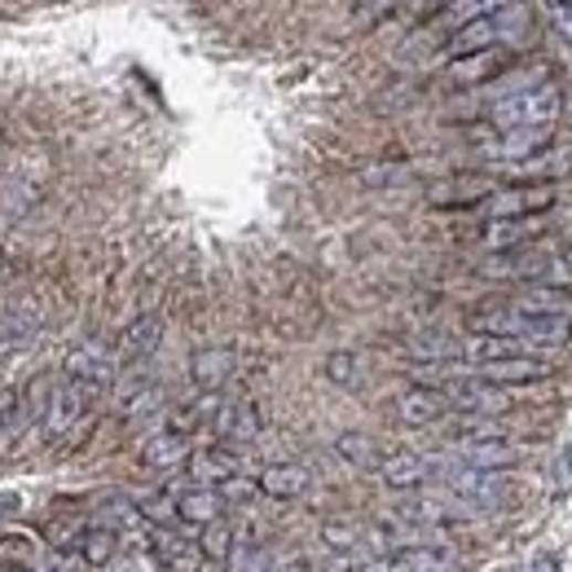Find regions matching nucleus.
Segmentation results:
<instances>
[{
	"label": "nucleus",
	"mask_w": 572,
	"mask_h": 572,
	"mask_svg": "<svg viewBox=\"0 0 572 572\" xmlns=\"http://www.w3.org/2000/svg\"><path fill=\"white\" fill-rule=\"evenodd\" d=\"M472 330L507 335V339H520V343H569L572 308L560 304L547 286H538L525 299H511V304H494V308L472 313Z\"/></svg>",
	"instance_id": "1"
},
{
	"label": "nucleus",
	"mask_w": 572,
	"mask_h": 572,
	"mask_svg": "<svg viewBox=\"0 0 572 572\" xmlns=\"http://www.w3.org/2000/svg\"><path fill=\"white\" fill-rule=\"evenodd\" d=\"M525 31H529V4H525V0H507V4H498V9H489V13H480V18H472L467 27H458L436 53H441L445 62H463V57H476V53H485V49H507V44H516Z\"/></svg>",
	"instance_id": "2"
},
{
	"label": "nucleus",
	"mask_w": 572,
	"mask_h": 572,
	"mask_svg": "<svg viewBox=\"0 0 572 572\" xmlns=\"http://www.w3.org/2000/svg\"><path fill=\"white\" fill-rule=\"evenodd\" d=\"M441 489L467 507L472 516H485V511H502L511 498H516V480L502 476V472H472V467H458L449 463L445 454V467H441Z\"/></svg>",
	"instance_id": "3"
},
{
	"label": "nucleus",
	"mask_w": 572,
	"mask_h": 572,
	"mask_svg": "<svg viewBox=\"0 0 572 572\" xmlns=\"http://www.w3.org/2000/svg\"><path fill=\"white\" fill-rule=\"evenodd\" d=\"M498 4H507V0H445V4H436L432 9V18L401 44V62H410V57H419L423 49H441L458 27H467L472 18H480V13H489V9H498Z\"/></svg>",
	"instance_id": "4"
},
{
	"label": "nucleus",
	"mask_w": 572,
	"mask_h": 572,
	"mask_svg": "<svg viewBox=\"0 0 572 572\" xmlns=\"http://www.w3.org/2000/svg\"><path fill=\"white\" fill-rule=\"evenodd\" d=\"M441 392H445L449 410H463V414H472V419L511 410V392H507L502 383H489V379L476 374V370H467V374H445V379H441Z\"/></svg>",
	"instance_id": "5"
},
{
	"label": "nucleus",
	"mask_w": 572,
	"mask_h": 572,
	"mask_svg": "<svg viewBox=\"0 0 572 572\" xmlns=\"http://www.w3.org/2000/svg\"><path fill=\"white\" fill-rule=\"evenodd\" d=\"M88 401H93V392H88L84 383H75V379H66V374H62V379L49 388L44 405H40V436H44V441H62V436H71V432L80 427V419H84Z\"/></svg>",
	"instance_id": "6"
},
{
	"label": "nucleus",
	"mask_w": 572,
	"mask_h": 572,
	"mask_svg": "<svg viewBox=\"0 0 572 572\" xmlns=\"http://www.w3.org/2000/svg\"><path fill=\"white\" fill-rule=\"evenodd\" d=\"M163 405V388L159 379L150 374V361L146 366H124L119 383H115V414L124 423H141L146 414H155Z\"/></svg>",
	"instance_id": "7"
},
{
	"label": "nucleus",
	"mask_w": 572,
	"mask_h": 572,
	"mask_svg": "<svg viewBox=\"0 0 572 572\" xmlns=\"http://www.w3.org/2000/svg\"><path fill=\"white\" fill-rule=\"evenodd\" d=\"M445 454L449 463L472 467V472H507L520 463V449L507 445V436H454Z\"/></svg>",
	"instance_id": "8"
},
{
	"label": "nucleus",
	"mask_w": 572,
	"mask_h": 572,
	"mask_svg": "<svg viewBox=\"0 0 572 572\" xmlns=\"http://www.w3.org/2000/svg\"><path fill=\"white\" fill-rule=\"evenodd\" d=\"M441 467H445V454H414V449H401V454H388L379 463V480L396 494H414L423 489L427 480H441Z\"/></svg>",
	"instance_id": "9"
},
{
	"label": "nucleus",
	"mask_w": 572,
	"mask_h": 572,
	"mask_svg": "<svg viewBox=\"0 0 572 572\" xmlns=\"http://www.w3.org/2000/svg\"><path fill=\"white\" fill-rule=\"evenodd\" d=\"M555 203V186L538 181V186H511V190H489L480 212L489 221H502V216H538Z\"/></svg>",
	"instance_id": "10"
},
{
	"label": "nucleus",
	"mask_w": 572,
	"mask_h": 572,
	"mask_svg": "<svg viewBox=\"0 0 572 572\" xmlns=\"http://www.w3.org/2000/svg\"><path fill=\"white\" fill-rule=\"evenodd\" d=\"M62 374L75 379V383H84L88 392H102V388L115 383L119 361H115V352H106L102 343H75V348L66 352V361H62Z\"/></svg>",
	"instance_id": "11"
},
{
	"label": "nucleus",
	"mask_w": 572,
	"mask_h": 572,
	"mask_svg": "<svg viewBox=\"0 0 572 572\" xmlns=\"http://www.w3.org/2000/svg\"><path fill=\"white\" fill-rule=\"evenodd\" d=\"M467 516H472V511L458 507L445 489H441V494H414V498H405V502L396 507V520L419 525V529H449V525H463Z\"/></svg>",
	"instance_id": "12"
},
{
	"label": "nucleus",
	"mask_w": 572,
	"mask_h": 572,
	"mask_svg": "<svg viewBox=\"0 0 572 572\" xmlns=\"http://www.w3.org/2000/svg\"><path fill=\"white\" fill-rule=\"evenodd\" d=\"M551 133H555V128H507V133H494V137L480 146V155H485L489 163H511V168H520V163L533 159L542 146H551Z\"/></svg>",
	"instance_id": "13"
},
{
	"label": "nucleus",
	"mask_w": 572,
	"mask_h": 572,
	"mask_svg": "<svg viewBox=\"0 0 572 572\" xmlns=\"http://www.w3.org/2000/svg\"><path fill=\"white\" fill-rule=\"evenodd\" d=\"M212 432H216L225 445H252V441L265 432L261 405H256V401H221L216 414H212Z\"/></svg>",
	"instance_id": "14"
},
{
	"label": "nucleus",
	"mask_w": 572,
	"mask_h": 572,
	"mask_svg": "<svg viewBox=\"0 0 572 572\" xmlns=\"http://www.w3.org/2000/svg\"><path fill=\"white\" fill-rule=\"evenodd\" d=\"M159 343H163V317H159V313L137 317L133 326H124V335H119V343H115L119 370H124V366H146V361L159 352Z\"/></svg>",
	"instance_id": "15"
},
{
	"label": "nucleus",
	"mask_w": 572,
	"mask_h": 572,
	"mask_svg": "<svg viewBox=\"0 0 572 572\" xmlns=\"http://www.w3.org/2000/svg\"><path fill=\"white\" fill-rule=\"evenodd\" d=\"M40 330H44V313H40L35 299H27V304L0 313V357L27 352V348L40 339Z\"/></svg>",
	"instance_id": "16"
},
{
	"label": "nucleus",
	"mask_w": 572,
	"mask_h": 572,
	"mask_svg": "<svg viewBox=\"0 0 572 572\" xmlns=\"http://www.w3.org/2000/svg\"><path fill=\"white\" fill-rule=\"evenodd\" d=\"M190 454H194L190 432H181V427H163L150 441H141V467L146 472H177V467L190 463Z\"/></svg>",
	"instance_id": "17"
},
{
	"label": "nucleus",
	"mask_w": 572,
	"mask_h": 572,
	"mask_svg": "<svg viewBox=\"0 0 572 572\" xmlns=\"http://www.w3.org/2000/svg\"><path fill=\"white\" fill-rule=\"evenodd\" d=\"M221 511H225V498H221L216 485H199V480H194V485L177 489V520H181V525L203 529V525L221 520Z\"/></svg>",
	"instance_id": "18"
},
{
	"label": "nucleus",
	"mask_w": 572,
	"mask_h": 572,
	"mask_svg": "<svg viewBox=\"0 0 572 572\" xmlns=\"http://www.w3.org/2000/svg\"><path fill=\"white\" fill-rule=\"evenodd\" d=\"M542 212L538 216H502V221H489L485 225V247L489 252H516V247H529L542 239Z\"/></svg>",
	"instance_id": "19"
},
{
	"label": "nucleus",
	"mask_w": 572,
	"mask_h": 572,
	"mask_svg": "<svg viewBox=\"0 0 572 572\" xmlns=\"http://www.w3.org/2000/svg\"><path fill=\"white\" fill-rule=\"evenodd\" d=\"M476 374H485L489 383H502V388H525V383H542L551 379V366L533 352H520V357H507V361H489V366H476Z\"/></svg>",
	"instance_id": "20"
},
{
	"label": "nucleus",
	"mask_w": 572,
	"mask_h": 572,
	"mask_svg": "<svg viewBox=\"0 0 572 572\" xmlns=\"http://www.w3.org/2000/svg\"><path fill=\"white\" fill-rule=\"evenodd\" d=\"M445 414H449V401H445L441 388H410V392L396 396V419L405 427H432Z\"/></svg>",
	"instance_id": "21"
},
{
	"label": "nucleus",
	"mask_w": 572,
	"mask_h": 572,
	"mask_svg": "<svg viewBox=\"0 0 572 572\" xmlns=\"http://www.w3.org/2000/svg\"><path fill=\"white\" fill-rule=\"evenodd\" d=\"M234 366H239L234 348H203V352H194V361H190V379H194L203 392H221V388L230 383Z\"/></svg>",
	"instance_id": "22"
},
{
	"label": "nucleus",
	"mask_w": 572,
	"mask_h": 572,
	"mask_svg": "<svg viewBox=\"0 0 572 572\" xmlns=\"http://www.w3.org/2000/svg\"><path fill=\"white\" fill-rule=\"evenodd\" d=\"M261 494L265 498H278V502H290V498H299V494H308V485H313V472L308 467H299V463H274V467H265L261 472Z\"/></svg>",
	"instance_id": "23"
},
{
	"label": "nucleus",
	"mask_w": 572,
	"mask_h": 572,
	"mask_svg": "<svg viewBox=\"0 0 572 572\" xmlns=\"http://www.w3.org/2000/svg\"><path fill=\"white\" fill-rule=\"evenodd\" d=\"M405 357L419 366H445V361H458V339L445 330H423V335L405 339Z\"/></svg>",
	"instance_id": "24"
},
{
	"label": "nucleus",
	"mask_w": 572,
	"mask_h": 572,
	"mask_svg": "<svg viewBox=\"0 0 572 572\" xmlns=\"http://www.w3.org/2000/svg\"><path fill=\"white\" fill-rule=\"evenodd\" d=\"M269 551H265V542H261V533L256 529H239L234 533V547H230V555H225V572H269Z\"/></svg>",
	"instance_id": "25"
},
{
	"label": "nucleus",
	"mask_w": 572,
	"mask_h": 572,
	"mask_svg": "<svg viewBox=\"0 0 572 572\" xmlns=\"http://www.w3.org/2000/svg\"><path fill=\"white\" fill-rule=\"evenodd\" d=\"M520 177H529V181H560V177H572V146H542L533 159H525L520 168H516Z\"/></svg>",
	"instance_id": "26"
},
{
	"label": "nucleus",
	"mask_w": 572,
	"mask_h": 572,
	"mask_svg": "<svg viewBox=\"0 0 572 572\" xmlns=\"http://www.w3.org/2000/svg\"><path fill=\"white\" fill-rule=\"evenodd\" d=\"M75 555L84 560V569H102V564H110V560L119 555V533H115V529H106V525H93V529H84V533H80Z\"/></svg>",
	"instance_id": "27"
},
{
	"label": "nucleus",
	"mask_w": 572,
	"mask_h": 572,
	"mask_svg": "<svg viewBox=\"0 0 572 572\" xmlns=\"http://www.w3.org/2000/svg\"><path fill=\"white\" fill-rule=\"evenodd\" d=\"M190 472L199 485H221L230 476H239V454L230 449H203V454H190Z\"/></svg>",
	"instance_id": "28"
},
{
	"label": "nucleus",
	"mask_w": 572,
	"mask_h": 572,
	"mask_svg": "<svg viewBox=\"0 0 572 572\" xmlns=\"http://www.w3.org/2000/svg\"><path fill=\"white\" fill-rule=\"evenodd\" d=\"M93 525H106V529L124 533V529H137V525H146V516H141V507H137L133 498H124V494H110V498H102V502H97V516H93Z\"/></svg>",
	"instance_id": "29"
},
{
	"label": "nucleus",
	"mask_w": 572,
	"mask_h": 572,
	"mask_svg": "<svg viewBox=\"0 0 572 572\" xmlns=\"http://www.w3.org/2000/svg\"><path fill=\"white\" fill-rule=\"evenodd\" d=\"M203 560H208V555H203V547L159 533V569L163 572H199L203 569Z\"/></svg>",
	"instance_id": "30"
},
{
	"label": "nucleus",
	"mask_w": 572,
	"mask_h": 572,
	"mask_svg": "<svg viewBox=\"0 0 572 572\" xmlns=\"http://www.w3.org/2000/svg\"><path fill=\"white\" fill-rule=\"evenodd\" d=\"M485 194H489V186L485 181H454V186H436L432 190V203L436 208H467V203H485Z\"/></svg>",
	"instance_id": "31"
},
{
	"label": "nucleus",
	"mask_w": 572,
	"mask_h": 572,
	"mask_svg": "<svg viewBox=\"0 0 572 572\" xmlns=\"http://www.w3.org/2000/svg\"><path fill=\"white\" fill-rule=\"evenodd\" d=\"M335 454L343 458V463H352V467H379V449H374V441L370 436H361V432H343L339 441H335Z\"/></svg>",
	"instance_id": "32"
},
{
	"label": "nucleus",
	"mask_w": 572,
	"mask_h": 572,
	"mask_svg": "<svg viewBox=\"0 0 572 572\" xmlns=\"http://www.w3.org/2000/svg\"><path fill=\"white\" fill-rule=\"evenodd\" d=\"M326 379L339 388H357L361 383V357L357 352H330L326 357Z\"/></svg>",
	"instance_id": "33"
},
{
	"label": "nucleus",
	"mask_w": 572,
	"mask_h": 572,
	"mask_svg": "<svg viewBox=\"0 0 572 572\" xmlns=\"http://www.w3.org/2000/svg\"><path fill=\"white\" fill-rule=\"evenodd\" d=\"M321 542H326L330 551H339V555H352V551L361 547V529L348 525V520H326V525H321Z\"/></svg>",
	"instance_id": "34"
},
{
	"label": "nucleus",
	"mask_w": 572,
	"mask_h": 572,
	"mask_svg": "<svg viewBox=\"0 0 572 572\" xmlns=\"http://www.w3.org/2000/svg\"><path fill=\"white\" fill-rule=\"evenodd\" d=\"M538 286H547V290L572 286V247H564V252H547V265H542Z\"/></svg>",
	"instance_id": "35"
},
{
	"label": "nucleus",
	"mask_w": 572,
	"mask_h": 572,
	"mask_svg": "<svg viewBox=\"0 0 572 572\" xmlns=\"http://www.w3.org/2000/svg\"><path fill=\"white\" fill-rule=\"evenodd\" d=\"M203 555L208 560H225L230 555V547H234V529L230 525H221V520H212V525H203Z\"/></svg>",
	"instance_id": "36"
},
{
	"label": "nucleus",
	"mask_w": 572,
	"mask_h": 572,
	"mask_svg": "<svg viewBox=\"0 0 572 572\" xmlns=\"http://www.w3.org/2000/svg\"><path fill=\"white\" fill-rule=\"evenodd\" d=\"M18 419H22V392L18 388H0V441L18 427Z\"/></svg>",
	"instance_id": "37"
},
{
	"label": "nucleus",
	"mask_w": 572,
	"mask_h": 572,
	"mask_svg": "<svg viewBox=\"0 0 572 572\" xmlns=\"http://www.w3.org/2000/svg\"><path fill=\"white\" fill-rule=\"evenodd\" d=\"M216 489H221V498H225V507H230V502H247L261 485H256V480H247V476H230V480H221Z\"/></svg>",
	"instance_id": "38"
},
{
	"label": "nucleus",
	"mask_w": 572,
	"mask_h": 572,
	"mask_svg": "<svg viewBox=\"0 0 572 572\" xmlns=\"http://www.w3.org/2000/svg\"><path fill=\"white\" fill-rule=\"evenodd\" d=\"M551 18H555V31L572 44V0H551Z\"/></svg>",
	"instance_id": "39"
},
{
	"label": "nucleus",
	"mask_w": 572,
	"mask_h": 572,
	"mask_svg": "<svg viewBox=\"0 0 572 572\" xmlns=\"http://www.w3.org/2000/svg\"><path fill=\"white\" fill-rule=\"evenodd\" d=\"M18 511H22V498L13 489H0V525H9Z\"/></svg>",
	"instance_id": "40"
},
{
	"label": "nucleus",
	"mask_w": 572,
	"mask_h": 572,
	"mask_svg": "<svg viewBox=\"0 0 572 572\" xmlns=\"http://www.w3.org/2000/svg\"><path fill=\"white\" fill-rule=\"evenodd\" d=\"M555 485H560L564 494L572 489V445L564 449V454H560V463H555Z\"/></svg>",
	"instance_id": "41"
},
{
	"label": "nucleus",
	"mask_w": 572,
	"mask_h": 572,
	"mask_svg": "<svg viewBox=\"0 0 572 572\" xmlns=\"http://www.w3.org/2000/svg\"><path fill=\"white\" fill-rule=\"evenodd\" d=\"M106 572H150V564H146L141 555H124V560L115 555V560H110V569H106Z\"/></svg>",
	"instance_id": "42"
},
{
	"label": "nucleus",
	"mask_w": 572,
	"mask_h": 572,
	"mask_svg": "<svg viewBox=\"0 0 572 572\" xmlns=\"http://www.w3.org/2000/svg\"><path fill=\"white\" fill-rule=\"evenodd\" d=\"M529 572H560V560H555V555H538V560L529 564Z\"/></svg>",
	"instance_id": "43"
},
{
	"label": "nucleus",
	"mask_w": 572,
	"mask_h": 572,
	"mask_svg": "<svg viewBox=\"0 0 572 572\" xmlns=\"http://www.w3.org/2000/svg\"><path fill=\"white\" fill-rule=\"evenodd\" d=\"M274 572H308V564H299V560H286V564H278Z\"/></svg>",
	"instance_id": "44"
},
{
	"label": "nucleus",
	"mask_w": 572,
	"mask_h": 572,
	"mask_svg": "<svg viewBox=\"0 0 572 572\" xmlns=\"http://www.w3.org/2000/svg\"><path fill=\"white\" fill-rule=\"evenodd\" d=\"M4 269H9V261H4V256H0V278H4Z\"/></svg>",
	"instance_id": "45"
},
{
	"label": "nucleus",
	"mask_w": 572,
	"mask_h": 572,
	"mask_svg": "<svg viewBox=\"0 0 572 572\" xmlns=\"http://www.w3.org/2000/svg\"><path fill=\"white\" fill-rule=\"evenodd\" d=\"M269 572H274V569H269Z\"/></svg>",
	"instance_id": "46"
}]
</instances>
